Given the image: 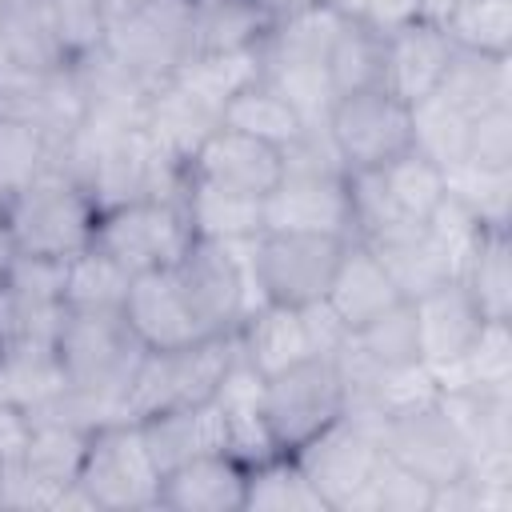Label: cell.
I'll list each match as a JSON object with an SVG mask.
<instances>
[{"mask_svg": "<svg viewBox=\"0 0 512 512\" xmlns=\"http://www.w3.org/2000/svg\"><path fill=\"white\" fill-rule=\"evenodd\" d=\"M52 348L64 372V396L44 412H64L92 428L124 420V396L144 356L124 312L64 308L52 332Z\"/></svg>", "mask_w": 512, "mask_h": 512, "instance_id": "obj_1", "label": "cell"}, {"mask_svg": "<svg viewBox=\"0 0 512 512\" xmlns=\"http://www.w3.org/2000/svg\"><path fill=\"white\" fill-rule=\"evenodd\" d=\"M4 220L20 256L72 260L76 252L92 248L100 204L76 176L48 168L4 200Z\"/></svg>", "mask_w": 512, "mask_h": 512, "instance_id": "obj_2", "label": "cell"}, {"mask_svg": "<svg viewBox=\"0 0 512 512\" xmlns=\"http://www.w3.org/2000/svg\"><path fill=\"white\" fill-rule=\"evenodd\" d=\"M236 356V332L204 336L180 348H156L144 352L128 396H124V420H148L172 408L208 404Z\"/></svg>", "mask_w": 512, "mask_h": 512, "instance_id": "obj_3", "label": "cell"}, {"mask_svg": "<svg viewBox=\"0 0 512 512\" xmlns=\"http://www.w3.org/2000/svg\"><path fill=\"white\" fill-rule=\"evenodd\" d=\"M348 408V384L336 356H308L276 376H264L260 420L276 452H300L316 432L340 420Z\"/></svg>", "mask_w": 512, "mask_h": 512, "instance_id": "obj_4", "label": "cell"}, {"mask_svg": "<svg viewBox=\"0 0 512 512\" xmlns=\"http://www.w3.org/2000/svg\"><path fill=\"white\" fill-rule=\"evenodd\" d=\"M344 252L340 236L324 232H260L244 244L248 280L260 304L304 308L324 300L336 260Z\"/></svg>", "mask_w": 512, "mask_h": 512, "instance_id": "obj_5", "label": "cell"}, {"mask_svg": "<svg viewBox=\"0 0 512 512\" xmlns=\"http://www.w3.org/2000/svg\"><path fill=\"white\" fill-rule=\"evenodd\" d=\"M80 492L92 512H140L156 508L160 468L148 456L136 420H108L92 428L88 456L80 468Z\"/></svg>", "mask_w": 512, "mask_h": 512, "instance_id": "obj_6", "label": "cell"}, {"mask_svg": "<svg viewBox=\"0 0 512 512\" xmlns=\"http://www.w3.org/2000/svg\"><path fill=\"white\" fill-rule=\"evenodd\" d=\"M192 240V224L180 196H144L128 204L100 208L92 248L112 256L128 276L148 268H172Z\"/></svg>", "mask_w": 512, "mask_h": 512, "instance_id": "obj_7", "label": "cell"}, {"mask_svg": "<svg viewBox=\"0 0 512 512\" xmlns=\"http://www.w3.org/2000/svg\"><path fill=\"white\" fill-rule=\"evenodd\" d=\"M328 144L344 172H372L412 148V116L408 104L384 88H364L352 96H336L324 116Z\"/></svg>", "mask_w": 512, "mask_h": 512, "instance_id": "obj_8", "label": "cell"}, {"mask_svg": "<svg viewBox=\"0 0 512 512\" xmlns=\"http://www.w3.org/2000/svg\"><path fill=\"white\" fill-rule=\"evenodd\" d=\"M328 504V512H356L364 504V488L372 480V468L380 460V436L376 420L364 412L344 408L340 420H332L324 432H316L300 452H292Z\"/></svg>", "mask_w": 512, "mask_h": 512, "instance_id": "obj_9", "label": "cell"}, {"mask_svg": "<svg viewBox=\"0 0 512 512\" xmlns=\"http://www.w3.org/2000/svg\"><path fill=\"white\" fill-rule=\"evenodd\" d=\"M172 272L208 336L236 332L240 320L260 304L248 280L244 244H216V240L192 236L180 260L172 264Z\"/></svg>", "mask_w": 512, "mask_h": 512, "instance_id": "obj_10", "label": "cell"}, {"mask_svg": "<svg viewBox=\"0 0 512 512\" xmlns=\"http://www.w3.org/2000/svg\"><path fill=\"white\" fill-rule=\"evenodd\" d=\"M376 436L388 456H396L400 464H408L412 472H420L432 484L460 480L472 468V448H468L460 424L452 420V412L444 408L440 392L412 400L404 408H392L380 420Z\"/></svg>", "mask_w": 512, "mask_h": 512, "instance_id": "obj_11", "label": "cell"}, {"mask_svg": "<svg viewBox=\"0 0 512 512\" xmlns=\"http://www.w3.org/2000/svg\"><path fill=\"white\" fill-rule=\"evenodd\" d=\"M188 32H192L188 0H144L140 8L108 24L104 48L148 84H160L188 56Z\"/></svg>", "mask_w": 512, "mask_h": 512, "instance_id": "obj_12", "label": "cell"}, {"mask_svg": "<svg viewBox=\"0 0 512 512\" xmlns=\"http://www.w3.org/2000/svg\"><path fill=\"white\" fill-rule=\"evenodd\" d=\"M88 440H92V424H80L64 412H36L24 456L12 468L24 472L32 484H40L52 496V508H88L92 512L88 496L76 484L84 456H88Z\"/></svg>", "mask_w": 512, "mask_h": 512, "instance_id": "obj_13", "label": "cell"}, {"mask_svg": "<svg viewBox=\"0 0 512 512\" xmlns=\"http://www.w3.org/2000/svg\"><path fill=\"white\" fill-rule=\"evenodd\" d=\"M280 172H284V148L224 124L184 164V176L236 196H256V200H264L276 188Z\"/></svg>", "mask_w": 512, "mask_h": 512, "instance_id": "obj_14", "label": "cell"}, {"mask_svg": "<svg viewBox=\"0 0 512 512\" xmlns=\"http://www.w3.org/2000/svg\"><path fill=\"white\" fill-rule=\"evenodd\" d=\"M132 336L140 340L144 352H156V348H180V344H192V340H204L208 332L200 328L180 280L172 268H148V272H136L132 284H128V296L120 304Z\"/></svg>", "mask_w": 512, "mask_h": 512, "instance_id": "obj_15", "label": "cell"}, {"mask_svg": "<svg viewBox=\"0 0 512 512\" xmlns=\"http://www.w3.org/2000/svg\"><path fill=\"white\" fill-rule=\"evenodd\" d=\"M248 464L232 452H200L160 472L156 508L164 512H244Z\"/></svg>", "mask_w": 512, "mask_h": 512, "instance_id": "obj_16", "label": "cell"}, {"mask_svg": "<svg viewBox=\"0 0 512 512\" xmlns=\"http://www.w3.org/2000/svg\"><path fill=\"white\" fill-rule=\"evenodd\" d=\"M412 316H416V336H420V360L428 372L452 368L472 348L476 332L484 328L476 300L468 296V288L456 276L428 288L424 296H416Z\"/></svg>", "mask_w": 512, "mask_h": 512, "instance_id": "obj_17", "label": "cell"}, {"mask_svg": "<svg viewBox=\"0 0 512 512\" xmlns=\"http://www.w3.org/2000/svg\"><path fill=\"white\" fill-rule=\"evenodd\" d=\"M140 128L160 148V156L172 160L184 172V164L192 160V152L220 128V108L212 100L196 96L192 88H184L180 80L168 76V80H160L148 92Z\"/></svg>", "mask_w": 512, "mask_h": 512, "instance_id": "obj_18", "label": "cell"}, {"mask_svg": "<svg viewBox=\"0 0 512 512\" xmlns=\"http://www.w3.org/2000/svg\"><path fill=\"white\" fill-rule=\"evenodd\" d=\"M452 60V40L440 24L416 20L392 36H384V92L404 104H416L436 92L444 68Z\"/></svg>", "mask_w": 512, "mask_h": 512, "instance_id": "obj_19", "label": "cell"}, {"mask_svg": "<svg viewBox=\"0 0 512 512\" xmlns=\"http://www.w3.org/2000/svg\"><path fill=\"white\" fill-rule=\"evenodd\" d=\"M400 300L404 296L392 284V276L380 264V256L364 240H344V252L336 260V272H332L328 292H324V304L336 312V320L348 332H356L360 324H368L372 316L388 312Z\"/></svg>", "mask_w": 512, "mask_h": 512, "instance_id": "obj_20", "label": "cell"}, {"mask_svg": "<svg viewBox=\"0 0 512 512\" xmlns=\"http://www.w3.org/2000/svg\"><path fill=\"white\" fill-rule=\"evenodd\" d=\"M236 348L260 376H276L316 356L308 328H304V312L284 308V304H256L236 328Z\"/></svg>", "mask_w": 512, "mask_h": 512, "instance_id": "obj_21", "label": "cell"}, {"mask_svg": "<svg viewBox=\"0 0 512 512\" xmlns=\"http://www.w3.org/2000/svg\"><path fill=\"white\" fill-rule=\"evenodd\" d=\"M180 208L192 224V236L216 244H248L264 232V204L256 196H236L192 176H180Z\"/></svg>", "mask_w": 512, "mask_h": 512, "instance_id": "obj_22", "label": "cell"}, {"mask_svg": "<svg viewBox=\"0 0 512 512\" xmlns=\"http://www.w3.org/2000/svg\"><path fill=\"white\" fill-rule=\"evenodd\" d=\"M140 436L148 444V456L160 472H168L180 460H192L200 452H224V412L216 400L192 404V408H172L148 420H136Z\"/></svg>", "mask_w": 512, "mask_h": 512, "instance_id": "obj_23", "label": "cell"}, {"mask_svg": "<svg viewBox=\"0 0 512 512\" xmlns=\"http://www.w3.org/2000/svg\"><path fill=\"white\" fill-rule=\"evenodd\" d=\"M0 60H4L0 84H8L16 76H44V72L72 68L48 28L40 0L0 4Z\"/></svg>", "mask_w": 512, "mask_h": 512, "instance_id": "obj_24", "label": "cell"}, {"mask_svg": "<svg viewBox=\"0 0 512 512\" xmlns=\"http://www.w3.org/2000/svg\"><path fill=\"white\" fill-rule=\"evenodd\" d=\"M368 248L380 256V264L388 268V276H392V284L400 288L404 300H416L428 288L456 276V256L444 248V240L428 224H412V228H404L396 236H384Z\"/></svg>", "mask_w": 512, "mask_h": 512, "instance_id": "obj_25", "label": "cell"}, {"mask_svg": "<svg viewBox=\"0 0 512 512\" xmlns=\"http://www.w3.org/2000/svg\"><path fill=\"white\" fill-rule=\"evenodd\" d=\"M456 280L484 320H512V228H480Z\"/></svg>", "mask_w": 512, "mask_h": 512, "instance_id": "obj_26", "label": "cell"}, {"mask_svg": "<svg viewBox=\"0 0 512 512\" xmlns=\"http://www.w3.org/2000/svg\"><path fill=\"white\" fill-rule=\"evenodd\" d=\"M60 396H64V372L52 340H20L16 348L0 352V400L36 416L52 408Z\"/></svg>", "mask_w": 512, "mask_h": 512, "instance_id": "obj_27", "label": "cell"}, {"mask_svg": "<svg viewBox=\"0 0 512 512\" xmlns=\"http://www.w3.org/2000/svg\"><path fill=\"white\" fill-rule=\"evenodd\" d=\"M436 96L460 108L464 116H476L496 104H512V56H480L452 48V60L436 84Z\"/></svg>", "mask_w": 512, "mask_h": 512, "instance_id": "obj_28", "label": "cell"}, {"mask_svg": "<svg viewBox=\"0 0 512 512\" xmlns=\"http://www.w3.org/2000/svg\"><path fill=\"white\" fill-rule=\"evenodd\" d=\"M440 400L460 424L472 460L512 452V388H440Z\"/></svg>", "mask_w": 512, "mask_h": 512, "instance_id": "obj_29", "label": "cell"}, {"mask_svg": "<svg viewBox=\"0 0 512 512\" xmlns=\"http://www.w3.org/2000/svg\"><path fill=\"white\" fill-rule=\"evenodd\" d=\"M220 124L224 128H236V132H248V136H260L276 148H288L308 124L300 120V112L280 96L276 84H268L264 76L248 80L240 92L228 96L224 112H220Z\"/></svg>", "mask_w": 512, "mask_h": 512, "instance_id": "obj_30", "label": "cell"}, {"mask_svg": "<svg viewBox=\"0 0 512 512\" xmlns=\"http://www.w3.org/2000/svg\"><path fill=\"white\" fill-rule=\"evenodd\" d=\"M348 352H356L372 372H408L424 368L420 360V336H416V316L412 300L392 304L388 312L372 316L348 336Z\"/></svg>", "mask_w": 512, "mask_h": 512, "instance_id": "obj_31", "label": "cell"}, {"mask_svg": "<svg viewBox=\"0 0 512 512\" xmlns=\"http://www.w3.org/2000/svg\"><path fill=\"white\" fill-rule=\"evenodd\" d=\"M324 72H328L332 96L380 88L384 84V36H376L372 28H364L352 16H340V28L328 44Z\"/></svg>", "mask_w": 512, "mask_h": 512, "instance_id": "obj_32", "label": "cell"}, {"mask_svg": "<svg viewBox=\"0 0 512 512\" xmlns=\"http://www.w3.org/2000/svg\"><path fill=\"white\" fill-rule=\"evenodd\" d=\"M372 172H376V180H380L388 204H392L404 220H412V224H428L432 212H436V208L444 204V196H448L444 168L432 164L428 156L412 152V148H408L404 156L388 160L384 168H372Z\"/></svg>", "mask_w": 512, "mask_h": 512, "instance_id": "obj_33", "label": "cell"}, {"mask_svg": "<svg viewBox=\"0 0 512 512\" xmlns=\"http://www.w3.org/2000/svg\"><path fill=\"white\" fill-rule=\"evenodd\" d=\"M244 512H328V504L304 476L300 460L288 452H276L260 464H248Z\"/></svg>", "mask_w": 512, "mask_h": 512, "instance_id": "obj_34", "label": "cell"}, {"mask_svg": "<svg viewBox=\"0 0 512 512\" xmlns=\"http://www.w3.org/2000/svg\"><path fill=\"white\" fill-rule=\"evenodd\" d=\"M432 376L436 388H512V320H484L472 348Z\"/></svg>", "mask_w": 512, "mask_h": 512, "instance_id": "obj_35", "label": "cell"}, {"mask_svg": "<svg viewBox=\"0 0 512 512\" xmlns=\"http://www.w3.org/2000/svg\"><path fill=\"white\" fill-rule=\"evenodd\" d=\"M128 284H132V276L100 248H84L72 260H64V308L120 312Z\"/></svg>", "mask_w": 512, "mask_h": 512, "instance_id": "obj_36", "label": "cell"}, {"mask_svg": "<svg viewBox=\"0 0 512 512\" xmlns=\"http://www.w3.org/2000/svg\"><path fill=\"white\" fill-rule=\"evenodd\" d=\"M56 160V140L24 116L0 112V200L44 176Z\"/></svg>", "mask_w": 512, "mask_h": 512, "instance_id": "obj_37", "label": "cell"}, {"mask_svg": "<svg viewBox=\"0 0 512 512\" xmlns=\"http://www.w3.org/2000/svg\"><path fill=\"white\" fill-rule=\"evenodd\" d=\"M408 116H412V152L428 156L444 172L456 168V164H464L472 116H464L460 108H452L436 92L424 96V100H416V104H408Z\"/></svg>", "mask_w": 512, "mask_h": 512, "instance_id": "obj_38", "label": "cell"}, {"mask_svg": "<svg viewBox=\"0 0 512 512\" xmlns=\"http://www.w3.org/2000/svg\"><path fill=\"white\" fill-rule=\"evenodd\" d=\"M444 184H448V196L480 228H512V168L456 164L444 172Z\"/></svg>", "mask_w": 512, "mask_h": 512, "instance_id": "obj_39", "label": "cell"}, {"mask_svg": "<svg viewBox=\"0 0 512 512\" xmlns=\"http://www.w3.org/2000/svg\"><path fill=\"white\" fill-rule=\"evenodd\" d=\"M452 48L480 56H512V0H464L440 20Z\"/></svg>", "mask_w": 512, "mask_h": 512, "instance_id": "obj_40", "label": "cell"}, {"mask_svg": "<svg viewBox=\"0 0 512 512\" xmlns=\"http://www.w3.org/2000/svg\"><path fill=\"white\" fill-rule=\"evenodd\" d=\"M260 76V48H244V52H204V56H184L180 68L172 72V80H180L184 88H192L196 96L212 100L220 112L228 104L232 92H240L248 80Z\"/></svg>", "mask_w": 512, "mask_h": 512, "instance_id": "obj_41", "label": "cell"}, {"mask_svg": "<svg viewBox=\"0 0 512 512\" xmlns=\"http://www.w3.org/2000/svg\"><path fill=\"white\" fill-rule=\"evenodd\" d=\"M40 8L68 64L96 52L108 36V8L100 0H40Z\"/></svg>", "mask_w": 512, "mask_h": 512, "instance_id": "obj_42", "label": "cell"}, {"mask_svg": "<svg viewBox=\"0 0 512 512\" xmlns=\"http://www.w3.org/2000/svg\"><path fill=\"white\" fill-rule=\"evenodd\" d=\"M432 492H436L432 480H424L420 472H412L408 464H400L396 456H388L380 448V460L372 468V480L364 488L360 508H372V512H428Z\"/></svg>", "mask_w": 512, "mask_h": 512, "instance_id": "obj_43", "label": "cell"}, {"mask_svg": "<svg viewBox=\"0 0 512 512\" xmlns=\"http://www.w3.org/2000/svg\"><path fill=\"white\" fill-rule=\"evenodd\" d=\"M464 164L512 168V104H496V108H484L472 116Z\"/></svg>", "mask_w": 512, "mask_h": 512, "instance_id": "obj_44", "label": "cell"}, {"mask_svg": "<svg viewBox=\"0 0 512 512\" xmlns=\"http://www.w3.org/2000/svg\"><path fill=\"white\" fill-rule=\"evenodd\" d=\"M352 20H360L376 36H392V32L424 20V8H420V0H368Z\"/></svg>", "mask_w": 512, "mask_h": 512, "instance_id": "obj_45", "label": "cell"}, {"mask_svg": "<svg viewBox=\"0 0 512 512\" xmlns=\"http://www.w3.org/2000/svg\"><path fill=\"white\" fill-rule=\"evenodd\" d=\"M32 336V316L20 300V292L12 288V280H0V352L16 348L20 340Z\"/></svg>", "mask_w": 512, "mask_h": 512, "instance_id": "obj_46", "label": "cell"}, {"mask_svg": "<svg viewBox=\"0 0 512 512\" xmlns=\"http://www.w3.org/2000/svg\"><path fill=\"white\" fill-rule=\"evenodd\" d=\"M28 432H32V412L0 400V460L4 464H16L24 456V444H28Z\"/></svg>", "mask_w": 512, "mask_h": 512, "instance_id": "obj_47", "label": "cell"}, {"mask_svg": "<svg viewBox=\"0 0 512 512\" xmlns=\"http://www.w3.org/2000/svg\"><path fill=\"white\" fill-rule=\"evenodd\" d=\"M256 8H260V16L268 20V24H280V20H288V16H300V12H308V8H320L324 0H252Z\"/></svg>", "mask_w": 512, "mask_h": 512, "instance_id": "obj_48", "label": "cell"}, {"mask_svg": "<svg viewBox=\"0 0 512 512\" xmlns=\"http://www.w3.org/2000/svg\"><path fill=\"white\" fill-rule=\"evenodd\" d=\"M16 240H12V232H8V220H4V212H0V280H8V272H12V264H16Z\"/></svg>", "mask_w": 512, "mask_h": 512, "instance_id": "obj_49", "label": "cell"}, {"mask_svg": "<svg viewBox=\"0 0 512 512\" xmlns=\"http://www.w3.org/2000/svg\"><path fill=\"white\" fill-rule=\"evenodd\" d=\"M464 0H420V8H424V20H432V24H440L452 8H460Z\"/></svg>", "mask_w": 512, "mask_h": 512, "instance_id": "obj_50", "label": "cell"}, {"mask_svg": "<svg viewBox=\"0 0 512 512\" xmlns=\"http://www.w3.org/2000/svg\"><path fill=\"white\" fill-rule=\"evenodd\" d=\"M104 8H108V24L116 20V16H124V12H132V8H140L144 0H100Z\"/></svg>", "mask_w": 512, "mask_h": 512, "instance_id": "obj_51", "label": "cell"}, {"mask_svg": "<svg viewBox=\"0 0 512 512\" xmlns=\"http://www.w3.org/2000/svg\"><path fill=\"white\" fill-rule=\"evenodd\" d=\"M324 4H328L332 12H340V16H356V12H360L368 0H324Z\"/></svg>", "mask_w": 512, "mask_h": 512, "instance_id": "obj_52", "label": "cell"}, {"mask_svg": "<svg viewBox=\"0 0 512 512\" xmlns=\"http://www.w3.org/2000/svg\"><path fill=\"white\" fill-rule=\"evenodd\" d=\"M4 476H8V464L0 460V496H4Z\"/></svg>", "mask_w": 512, "mask_h": 512, "instance_id": "obj_53", "label": "cell"}, {"mask_svg": "<svg viewBox=\"0 0 512 512\" xmlns=\"http://www.w3.org/2000/svg\"><path fill=\"white\" fill-rule=\"evenodd\" d=\"M0 4H12V0H0Z\"/></svg>", "mask_w": 512, "mask_h": 512, "instance_id": "obj_54", "label": "cell"}, {"mask_svg": "<svg viewBox=\"0 0 512 512\" xmlns=\"http://www.w3.org/2000/svg\"><path fill=\"white\" fill-rule=\"evenodd\" d=\"M0 212H4V200H0Z\"/></svg>", "mask_w": 512, "mask_h": 512, "instance_id": "obj_55", "label": "cell"}]
</instances>
